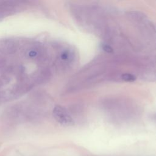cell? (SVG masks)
<instances>
[{
    "label": "cell",
    "mask_w": 156,
    "mask_h": 156,
    "mask_svg": "<svg viewBox=\"0 0 156 156\" xmlns=\"http://www.w3.org/2000/svg\"><path fill=\"white\" fill-rule=\"evenodd\" d=\"M101 108L108 117L118 122L130 121L140 114L138 106L130 99L124 98H110L104 99Z\"/></svg>",
    "instance_id": "1"
},
{
    "label": "cell",
    "mask_w": 156,
    "mask_h": 156,
    "mask_svg": "<svg viewBox=\"0 0 156 156\" xmlns=\"http://www.w3.org/2000/svg\"><path fill=\"white\" fill-rule=\"evenodd\" d=\"M138 76L143 80L156 81V57L141 63L138 68Z\"/></svg>",
    "instance_id": "2"
},
{
    "label": "cell",
    "mask_w": 156,
    "mask_h": 156,
    "mask_svg": "<svg viewBox=\"0 0 156 156\" xmlns=\"http://www.w3.org/2000/svg\"><path fill=\"white\" fill-rule=\"evenodd\" d=\"M53 116L60 124L66 126H73L74 121L69 111L61 105L55 106L52 111Z\"/></svg>",
    "instance_id": "3"
},
{
    "label": "cell",
    "mask_w": 156,
    "mask_h": 156,
    "mask_svg": "<svg viewBox=\"0 0 156 156\" xmlns=\"http://www.w3.org/2000/svg\"><path fill=\"white\" fill-rule=\"evenodd\" d=\"M20 2L0 1V19L16 11Z\"/></svg>",
    "instance_id": "4"
},
{
    "label": "cell",
    "mask_w": 156,
    "mask_h": 156,
    "mask_svg": "<svg viewBox=\"0 0 156 156\" xmlns=\"http://www.w3.org/2000/svg\"><path fill=\"white\" fill-rule=\"evenodd\" d=\"M18 44L12 38H2L0 40V52L4 54H12L17 49Z\"/></svg>",
    "instance_id": "5"
},
{
    "label": "cell",
    "mask_w": 156,
    "mask_h": 156,
    "mask_svg": "<svg viewBox=\"0 0 156 156\" xmlns=\"http://www.w3.org/2000/svg\"><path fill=\"white\" fill-rule=\"evenodd\" d=\"M153 118H154V119L156 121V113L154 114V115L153 116Z\"/></svg>",
    "instance_id": "6"
}]
</instances>
